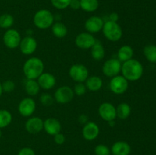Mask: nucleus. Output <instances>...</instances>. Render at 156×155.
Returning a JSON list of instances; mask_svg holds the SVG:
<instances>
[{"label": "nucleus", "mask_w": 156, "mask_h": 155, "mask_svg": "<svg viewBox=\"0 0 156 155\" xmlns=\"http://www.w3.org/2000/svg\"><path fill=\"white\" fill-rule=\"evenodd\" d=\"M111 152L113 155H129L131 147L126 141H118L113 144Z\"/></svg>", "instance_id": "nucleus-19"}, {"label": "nucleus", "mask_w": 156, "mask_h": 155, "mask_svg": "<svg viewBox=\"0 0 156 155\" xmlns=\"http://www.w3.org/2000/svg\"><path fill=\"white\" fill-rule=\"evenodd\" d=\"M24 89L26 93L29 96H36L39 94L41 88L39 86L37 81L34 79H27L24 83Z\"/></svg>", "instance_id": "nucleus-23"}, {"label": "nucleus", "mask_w": 156, "mask_h": 155, "mask_svg": "<svg viewBox=\"0 0 156 155\" xmlns=\"http://www.w3.org/2000/svg\"><path fill=\"white\" fill-rule=\"evenodd\" d=\"M18 155H36L35 151L32 148L28 147H25L21 148L18 151Z\"/></svg>", "instance_id": "nucleus-36"}, {"label": "nucleus", "mask_w": 156, "mask_h": 155, "mask_svg": "<svg viewBox=\"0 0 156 155\" xmlns=\"http://www.w3.org/2000/svg\"><path fill=\"white\" fill-rule=\"evenodd\" d=\"M69 74L77 83H83L89 76L88 68L83 64H74L72 65L69 70Z\"/></svg>", "instance_id": "nucleus-5"}, {"label": "nucleus", "mask_w": 156, "mask_h": 155, "mask_svg": "<svg viewBox=\"0 0 156 155\" xmlns=\"http://www.w3.org/2000/svg\"><path fill=\"white\" fill-rule=\"evenodd\" d=\"M12 122V115L7 109H0V129L9 126Z\"/></svg>", "instance_id": "nucleus-27"}, {"label": "nucleus", "mask_w": 156, "mask_h": 155, "mask_svg": "<svg viewBox=\"0 0 156 155\" xmlns=\"http://www.w3.org/2000/svg\"><path fill=\"white\" fill-rule=\"evenodd\" d=\"M2 87L3 92L11 93L15 90V84L13 81L7 80L2 83Z\"/></svg>", "instance_id": "nucleus-34"}, {"label": "nucleus", "mask_w": 156, "mask_h": 155, "mask_svg": "<svg viewBox=\"0 0 156 155\" xmlns=\"http://www.w3.org/2000/svg\"><path fill=\"white\" fill-rule=\"evenodd\" d=\"M133 49L129 45H123L117 51V59L121 63L133 59Z\"/></svg>", "instance_id": "nucleus-21"}, {"label": "nucleus", "mask_w": 156, "mask_h": 155, "mask_svg": "<svg viewBox=\"0 0 156 155\" xmlns=\"http://www.w3.org/2000/svg\"><path fill=\"white\" fill-rule=\"evenodd\" d=\"M98 114L101 118L106 122L115 120L117 118L116 107L111 103L105 102L102 103L98 107Z\"/></svg>", "instance_id": "nucleus-12"}, {"label": "nucleus", "mask_w": 156, "mask_h": 155, "mask_svg": "<svg viewBox=\"0 0 156 155\" xmlns=\"http://www.w3.org/2000/svg\"><path fill=\"white\" fill-rule=\"evenodd\" d=\"M73 91H74L75 95H77L79 96V97H81V96L84 95V94L86 93L87 88L84 83H77L76 85H75Z\"/></svg>", "instance_id": "nucleus-33"}, {"label": "nucleus", "mask_w": 156, "mask_h": 155, "mask_svg": "<svg viewBox=\"0 0 156 155\" xmlns=\"http://www.w3.org/2000/svg\"><path fill=\"white\" fill-rule=\"evenodd\" d=\"M2 135V130H1V129H0V138H1Z\"/></svg>", "instance_id": "nucleus-42"}, {"label": "nucleus", "mask_w": 156, "mask_h": 155, "mask_svg": "<svg viewBox=\"0 0 156 155\" xmlns=\"http://www.w3.org/2000/svg\"><path fill=\"white\" fill-rule=\"evenodd\" d=\"M44 129L48 135L54 136L61 132L62 125L57 119L50 117L44 121Z\"/></svg>", "instance_id": "nucleus-17"}, {"label": "nucleus", "mask_w": 156, "mask_h": 155, "mask_svg": "<svg viewBox=\"0 0 156 155\" xmlns=\"http://www.w3.org/2000/svg\"><path fill=\"white\" fill-rule=\"evenodd\" d=\"M129 82L123 75L114 76L110 81L109 88L112 93L115 94H123L127 91Z\"/></svg>", "instance_id": "nucleus-6"}, {"label": "nucleus", "mask_w": 156, "mask_h": 155, "mask_svg": "<svg viewBox=\"0 0 156 155\" xmlns=\"http://www.w3.org/2000/svg\"><path fill=\"white\" fill-rule=\"evenodd\" d=\"M54 101V97L50 94L44 93L40 97V102L45 106H51Z\"/></svg>", "instance_id": "nucleus-31"}, {"label": "nucleus", "mask_w": 156, "mask_h": 155, "mask_svg": "<svg viewBox=\"0 0 156 155\" xmlns=\"http://www.w3.org/2000/svg\"><path fill=\"white\" fill-rule=\"evenodd\" d=\"M85 82L87 90L91 91V92H96V91H100L103 86V81H102L101 78L99 76H88Z\"/></svg>", "instance_id": "nucleus-20"}, {"label": "nucleus", "mask_w": 156, "mask_h": 155, "mask_svg": "<svg viewBox=\"0 0 156 155\" xmlns=\"http://www.w3.org/2000/svg\"><path fill=\"white\" fill-rule=\"evenodd\" d=\"M121 73L128 81H136L143 76V66L138 60L131 59L122 63Z\"/></svg>", "instance_id": "nucleus-1"}, {"label": "nucleus", "mask_w": 156, "mask_h": 155, "mask_svg": "<svg viewBox=\"0 0 156 155\" xmlns=\"http://www.w3.org/2000/svg\"><path fill=\"white\" fill-rule=\"evenodd\" d=\"M78 121L82 125H85L87 122H88V116L86 114H81L78 118Z\"/></svg>", "instance_id": "nucleus-39"}, {"label": "nucleus", "mask_w": 156, "mask_h": 155, "mask_svg": "<svg viewBox=\"0 0 156 155\" xmlns=\"http://www.w3.org/2000/svg\"><path fill=\"white\" fill-rule=\"evenodd\" d=\"M44 64L38 57H31L27 59L23 65V72L27 79L37 80L44 72Z\"/></svg>", "instance_id": "nucleus-2"}, {"label": "nucleus", "mask_w": 156, "mask_h": 155, "mask_svg": "<svg viewBox=\"0 0 156 155\" xmlns=\"http://www.w3.org/2000/svg\"><path fill=\"white\" fill-rule=\"evenodd\" d=\"M108 21H113V22H117V21H119V15L117 12H111V13L108 15Z\"/></svg>", "instance_id": "nucleus-38"}, {"label": "nucleus", "mask_w": 156, "mask_h": 155, "mask_svg": "<svg viewBox=\"0 0 156 155\" xmlns=\"http://www.w3.org/2000/svg\"><path fill=\"white\" fill-rule=\"evenodd\" d=\"M20 51L25 56L32 55L37 48V43L35 38L32 36H26L21 38L19 46Z\"/></svg>", "instance_id": "nucleus-13"}, {"label": "nucleus", "mask_w": 156, "mask_h": 155, "mask_svg": "<svg viewBox=\"0 0 156 155\" xmlns=\"http://www.w3.org/2000/svg\"><path fill=\"white\" fill-rule=\"evenodd\" d=\"M108 124L110 125V126H111V127H113V126L115 125V120H113V121H111V122H108Z\"/></svg>", "instance_id": "nucleus-40"}, {"label": "nucleus", "mask_w": 156, "mask_h": 155, "mask_svg": "<svg viewBox=\"0 0 156 155\" xmlns=\"http://www.w3.org/2000/svg\"><path fill=\"white\" fill-rule=\"evenodd\" d=\"M54 15L48 9H41L34 14L33 18V22L35 27L41 30L51 27L54 23Z\"/></svg>", "instance_id": "nucleus-3"}, {"label": "nucleus", "mask_w": 156, "mask_h": 155, "mask_svg": "<svg viewBox=\"0 0 156 155\" xmlns=\"http://www.w3.org/2000/svg\"><path fill=\"white\" fill-rule=\"evenodd\" d=\"M69 7H70L73 10H78V9H81L80 0H71Z\"/></svg>", "instance_id": "nucleus-37"}, {"label": "nucleus", "mask_w": 156, "mask_h": 155, "mask_svg": "<svg viewBox=\"0 0 156 155\" xmlns=\"http://www.w3.org/2000/svg\"><path fill=\"white\" fill-rule=\"evenodd\" d=\"M122 63L117 59H110L105 61L102 66V71L105 76L113 78L121 71Z\"/></svg>", "instance_id": "nucleus-9"}, {"label": "nucleus", "mask_w": 156, "mask_h": 155, "mask_svg": "<svg viewBox=\"0 0 156 155\" xmlns=\"http://www.w3.org/2000/svg\"><path fill=\"white\" fill-rule=\"evenodd\" d=\"M96 42V39L92 33L88 32H82L76 36L75 44L81 50H90Z\"/></svg>", "instance_id": "nucleus-10"}, {"label": "nucleus", "mask_w": 156, "mask_h": 155, "mask_svg": "<svg viewBox=\"0 0 156 155\" xmlns=\"http://www.w3.org/2000/svg\"><path fill=\"white\" fill-rule=\"evenodd\" d=\"M41 89L50 90L55 87L56 84V77L49 72H43L37 79Z\"/></svg>", "instance_id": "nucleus-18"}, {"label": "nucleus", "mask_w": 156, "mask_h": 155, "mask_svg": "<svg viewBox=\"0 0 156 155\" xmlns=\"http://www.w3.org/2000/svg\"><path fill=\"white\" fill-rule=\"evenodd\" d=\"M51 30L54 36L59 39L65 37L68 33V29L66 26L63 23L59 22V21L53 23V25L51 26Z\"/></svg>", "instance_id": "nucleus-24"}, {"label": "nucleus", "mask_w": 156, "mask_h": 155, "mask_svg": "<svg viewBox=\"0 0 156 155\" xmlns=\"http://www.w3.org/2000/svg\"><path fill=\"white\" fill-rule=\"evenodd\" d=\"M3 93V90H2V83L0 82V97H1L2 94Z\"/></svg>", "instance_id": "nucleus-41"}, {"label": "nucleus", "mask_w": 156, "mask_h": 155, "mask_svg": "<svg viewBox=\"0 0 156 155\" xmlns=\"http://www.w3.org/2000/svg\"><path fill=\"white\" fill-rule=\"evenodd\" d=\"M102 31L106 39L111 42H117L123 36V30L117 22L105 21Z\"/></svg>", "instance_id": "nucleus-4"}, {"label": "nucleus", "mask_w": 156, "mask_h": 155, "mask_svg": "<svg viewBox=\"0 0 156 155\" xmlns=\"http://www.w3.org/2000/svg\"><path fill=\"white\" fill-rule=\"evenodd\" d=\"M82 136L86 141H94L100 133L99 126L94 122H88L82 128Z\"/></svg>", "instance_id": "nucleus-15"}, {"label": "nucleus", "mask_w": 156, "mask_h": 155, "mask_svg": "<svg viewBox=\"0 0 156 155\" xmlns=\"http://www.w3.org/2000/svg\"><path fill=\"white\" fill-rule=\"evenodd\" d=\"M104 21L103 18L99 16H91L86 20L85 23V28L87 32L90 33H98L103 28Z\"/></svg>", "instance_id": "nucleus-14"}, {"label": "nucleus", "mask_w": 156, "mask_h": 155, "mask_svg": "<svg viewBox=\"0 0 156 155\" xmlns=\"http://www.w3.org/2000/svg\"><path fill=\"white\" fill-rule=\"evenodd\" d=\"M91 55L93 59L95 61H101L105 58V50L103 45L99 40H96L95 43L93 45L91 49Z\"/></svg>", "instance_id": "nucleus-22"}, {"label": "nucleus", "mask_w": 156, "mask_h": 155, "mask_svg": "<svg viewBox=\"0 0 156 155\" xmlns=\"http://www.w3.org/2000/svg\"><path fill=\"white\" fill-rule=\"evenodd\" d=\"M3 43L7 48L14 50L19 46L21 36L19 32L15 29H8L3 35Z\"/></svg>", "instance_id": "nucleus-7"}, {"label": "nucleus", "mask_w": 156, "mask_h": 155, "mask_svg": "<svg viewBox=\"0 0 156 155\" xmlns=\"http://www.w3.org/2000/svg\"><path fill=\"white\" fill-rule=\"evenodd\" d=\"M117 117L122 120L126 119L131 114V107L128 103H121L116 107Z\"/></svg>", "instance_id": "nucleus-25"}, {"label": "nucleus", "mask_w": 156, "mask_h": 155, "mask_svg": "<svg viewBox=\"0 0 156 155\" xmlns=\"http://www.w3.org/2000/svg\"><path fill=\"white\" fill-rule=\"evenodd\" d=\"M81 9L86 12H94L99 7L98 0H80Z\"/></svg>", "instance_id": "nucleus-26"}, {"label": "nucleus", "mask_w": 156, "mask_h": 155, "mask_svg": "<svg viewBox=\"0 0 156 155\" xmlns=\"http://www.w3.org/2000/svg\"><path fill=\"white\" fill-rule=\"evenodd\" d=\"M74 91L69 86H61L54 93V100L60 104L70 103L74 98Z\"/></svg>", "instance_id": "nucleus-8"}, {"label": "nucleus", "mask_w": 156, "mask_h": 155, "mask_svg": "<svg viewBox=\"0 0 156 155\" xmlns=\"http://www.w3.org/2000/svg\"><path fill=\"white\" fill-rule=\"evenodd\" d=\"M54 141L56 144L61 145V144H63L66 141V137L63 134H62L61 132L57 133L56 135H54Z\"/></svg>", "instance_id": "nucleus-35"}, {"label": "nucleus", "mask_w": 156, "mask_h": 155, "mask_svg": "<svg viewBox=\"0 0 156 155\" xmlns=\"http://www.w3.org/2000/svg\"><path fill=\"white\" fill-rule=\"evenodd\" d=\"M18 112L24 117L31 116L36 109V103L31 97H25L18 104Z\"/></svg>", "instance_id": "nucleus-11"}, {"label": "nucleus", "mask_w": 156, "mask_h": 155, "mask_svg": "<svg viewBox=\"0 0 156 155\" xmlns=\"http://www.w3.org/2000/svg\"><path fill=\"white\" fill-rule=\"evenodd\" d=\"M143 53L149 62L152 63L156 62V46L155 45H147L145 46L143 50Z\"/></svg>", "instance_id": "nucleus-28"}, {"label": "nucleus", "mask_w": 156, "mask_h": 155, "mask_svg": "<svg viewBox=\"0 0 156 155\" xmlns=\"http://www.w3.org/2000/svg\"><path fill=\"white\" fill-rule=\"evenodd\" d=\"M95 155H111V149L105 144H98L94 147Z\"/></svg>", "instance_id": "nucleus-32"}, {"label": "nucleus", "mask_w": 156, "mask_h": 155, "mask_svg": "<svg viewBox=\"0 0 156 155\" xmlns=\"http://www.w3.org/2000/svg\"><path fill=\"white\" fill-rule=\"evenodd\" d=\"M25 129L29 134L35 135L44 129V121L38 116L30 117L26 121Z\"/></svg>", "instance_id": "nucleus-16"}, {"label": "nucleus", "mask_w": 156, "mask_h": 155, "mask_svg": "<svg viewBox=\"0 0 156 155\" xmlns=\"http://www.w3.org/2000/svg\"><path fill=\"white\" fill-rule=\"evenodd\" d=\"M15 22L14 17L10 14H3L0 15V27L2 29L11 28Z\"/></svg>", "instance_id": "nucleus-29"}, {"label": "nucleus", "mask_w": 156, "mask_h": 155, "mask_svg": "<svg viewBox=\"0 0 156 155\" xmlns=\"http://www.w3.org/2000/svg\"><path fill=\"white\" fill-rule=\"evenodd\" d=\"M52 5L56 9L62 10L69 6L71 0H50Z\"/></svg>", "instance_id": "nucleus-30"}]
</instances>
